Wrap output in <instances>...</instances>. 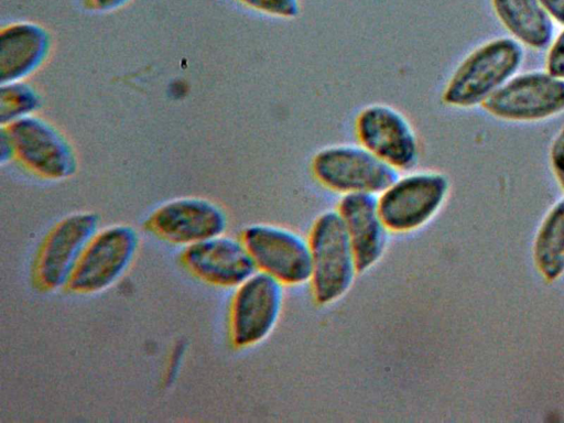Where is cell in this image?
I'll use <instances>...</instances> for the list:
<instances>
[{
  "label": "cell",
  "mask_w": 564,
  "mask_h": 423,
  "mask_svg": "<svg viewBox=\"0 0 564 423\" xmlns=\"http://www.w3.org/2000/svg\"><path fill=\"white\" fill-rule=\"evenodd\" d=\"M243 7L260 14L290 20L300 13V0H236Z\"/></svg>",
  "instance_id": "obj_19"
},
{
  "label": "cell",
  "mask_w": 564,
  "mask_h": 423,
  "mask_svg": "<svg viewBox=\"0 0 564 423\" xmlns=\"http://www.w3.org/2000/svg\"><path fill=\"white\" fill-rule=\"evenodd\" d=\"M550 161L555 177L564 188V127L561 128L552 142Z\"/></svg>",
  "instance_id": "obj_20"
},
{
  "label": "cell",
  "mask_w": 564,
  "mask_h": 423,
  "mask_svg": "<svg viewBox=\"0 0 564 423\" xmlns=\"http://www.w3.org/2000/svg\"><path fill=\"white\" fill-rule=\"evenodd\" d=\"M227 225V214L220 205L204 197L186 196L156 207L143 226L162 241L187 247L225 234Z\"/></svg>",
  "instance_id": "obj_11"
},
{
  "label": "cell",
  "mask_w": 564,
  "mask_h": 423,
  "mask_svg": "<svg viewBox=\"0 0 564 423\" xmlns=\"http://www.w3.org/2000/svg\"><path fill=\"white\" fill-rule=\"evenodd\" d=\"M98 225L97 214L76 212L50 229L32 265V283L36 290L48 293L66 286L83 250L98 231Z\"/></svg>",
  "instance_id": "obj_6"
},
{
  "label": "cell",
  "mask_w": 564,
  "mask_h": 423,
  "mask_svg": "<svg viewBox=\"0 0 564 423\" xmlns=\"http://www.w3.org/2000/svg\"><path fill=\"white\" fill-rule=\"evenodd\" d=\"M546 65L550 74L564 79V31L552 44L547 54Z\"/></svg>",
  "instance_id": "obj_21"
},
{
  "label": "cell",
  "mask_w": 564,
  "mask_h": 423,
  "mask_svg": "<svg viewBox=\"0 0 564 423\" xmlns=\"http://www.w3.org/2000/svg\"><path fill=\"white\" fill-rule=\"evenodd\" d=\"M481 105L501 119H544L564 110V79L549 72L522 74L505 83Z\"/></svg>",
  "instance_id": "obj_12"
},
{
  "label": "cell",
  "mask_w": 564,
  "mask_h": 423,
  "mask_svg": "<svg viewBox=\"0 0 564 423\" xmlns=\"http://www.w3.org/2000/svg\"><path fill=\"white\" fill-rule=\"evenodd\" d=\"M131 0H85L87 8L96 12H112L127 6Z\"/></svg>",
  "instance_id": "obj_22"
},
{
  "label": "cell",
  "mask_w": 564,
  "mask_h": 423,
  "mask_svg": "<svg viewBox=\"0 0 564 423\" xmlns=\"http://www.w3.org/2000/svg\"><path fill=\"white\" fill-rule=\"evenodd\" d=\"M311 171L323 187L340 196L379 195L399 174L359 143H336L319 149L311 160Z\"/></svg>",
  "instance_id": "obj_5"
},
{
  "label": "cell",
  "mask_w": 564,
  "mask_h": 423,
  "mask_svg": "<svg viewBox=\"0 0 564 423\" xmlns=\"http://www.w3.org/2000/svg\"><path fill=\"white\" fill-rule=\"evenodd\" d=\"M140 246L135 228L111 225L98 230L83 250L66 289L75 294H95L112 286L128 270Z\"/></svg>",
  "instance_id": "obj_4"
},
{
  "label": "cell",
  "mask_w": 564,
  "mask_h": 423,
  "mask_svg": "<svg viewBox=\"0 0 564 423\" xmlns=\"http://www.w3.org/2000/svg\"><path fill=\"white\" fill-rule=\"evenodd\" d=\"M284 286L273 276L256 271L236 288L229 310V338L236 348L265 339L282 312Z\"/></svg>",
  "instance_id": "obj_8"
},
{
  "label": "cell",
  "mask_w": 564,
  "mask_h": 423,
  "mask_svg": "<svg viewBox=\"0 0 564 423\" xmlns=\"http://www.w3.org/2000/svg\"><path fill=\"white\" fill-rule=\"evenodd\" d=\"M182 265L196 279L219 288H237L257 270L241 238L225 234L187 246Z\"/></svg>",
  "instance_id": "obj_13"
},
{
  "label": "cell",
  "mask_w": 564,
  "mask_h": 423,
  "mask_svg": "<svg viewBox=\"0 0 564 423\" xmlns=\"http://www.w3.org/2000/svg\"><path fill=\"white\" fill-rule=\"evenodd\" d=\"M258 271L283 285L310 282L312 259L308 239L289 228L271 224H252L241 232Z\"/></svg>",
  "instance_id": "obj_10"
},
{
  "label": "cell",
  "mask_w": 564,
  "mask_h": 423,
  "mask_svg": "<svg viewBox=\"0 0 564 423\" xmlns=\"http://www.w3.org/2000/svg\"><path fill=\"white\" fill-rule=\"evenodd\" d=\"M52 46L48 30L32 21H17L0 31V83L25 80L47 58Z\"/></svg>",
  "instance_id": "obj_15"
},
{
  "label": "cell",
  "mask_w": 564,
  "mask_h": 423,
  "mask_svg": "<svg viewBox=\"0 0 564 423\" xmlns=\"http://www.w3.org/2000/svg\"><path fill=\"white\" fill-rule=\"evenodd\" d=\"M505 26L523 43L541 48L553 34V24L540 0H492Z\"/></svg>",
  "instance_id": "obj_16"
},
{
  "label": "cell",
  "mask_w": 564,
  "mask_h": 423,
  "mask_svg": "<svg viewBox=\"0 0 564 423\" xmlns=\"http://www.w3.org/2000/svg\"><path fill=\"white\" fill-rule=\"evenodd\" d=\"M307 239L312 259V294L317 304L328 305L347 293L359 273L348 234L337 209L321 213Z\"/></svg>",
  "instance_id": "obj_1"
},
{
  "label": "cell",
  "mask_w": 564,
  "mask_h": 423,
  "mask_svg": "<svg viewBox=\"0 0 564 423\" xmlns=\"http://www.w3.org/2000/svg\"><path fill=\"white\" fill-rule=\"evenodd\" d=\"M357 143L398 173L411 171L420 158L416 132L399 109L375 102L361 108L354 122Z\"/></svg>",
  "instance_id": "obj_7"
},
{
  "label": "cell",
  "mask_w": 564,
  "mask_h": 423,
  "mask_svg": "<svg viewBox=\"0 0 564 423\" xmlns=\"http://www.w3.org/2000/svg\"><path fill=\"white\" fill-rule=\"evenodd\" d=\"M544 9L556 21L564 24V0H540Z\"/></svg>",
  "instance_id": "obj_24"
},
{
  "label": "cell",
  "mask_w": 564,
  "mask_h": 423,
  "mask_svg": "<svg viewBox=\"0 0 564 423\" xmlns=\"http://www.w3.org/2000/svg\"><path fill=\"white\" fill-rule=\"evenodd\" d=\"M533 258L545 280H556L564 273V197L542 220L533 243Z\"/></svg>",
  "instance_id": "obj_17"
},
{
  "label": "cell",
  "mask_w": 564,
  "mask_h": 423,
  "mask_svg": "<svg viewBox=\"0 0 564 423\" xmlns=\"http://www.w3.org/2000/svg\"><path fill=\"white\" fill-rule=\"evenodd\" d=\"M449 193L447 176L434 170H411L378 195L381 217L391 232L405 234L426 225L443 207Z\"/></svg>",
  "instance_id": "obj_3"
},
{
  "label": "cell",
  "mask_w": 564,
  "mask_h": 423,
  "mask_svg": "<svg viewBox=\"0 0 564 423\" xmlns=\"http://www.w3.org/2000/svg\"><path fill=\"white\" fill-rule=\"evenodd\" d=\"M42 106L39 91L25 80L1 84L0 124L8 126L24 117L35 115Z\"/></svg>",
  "instance_id": "obj_18"
},
{
  "label": "cell",
  "mask_w": 564,
  "mask_h": 423,
  "mask_svg": "<svg viewBox=\"0 0 564 423\" xmlns=\"http://www.w3.org/2000/svg\"><path fill=\"white\" fill-rule=\"evenodd\" d=\"M336 209L348 234L359 273L369 270L381 259L389 232L380 214L378 195H343Z\"/></svg>",
  "instance_id": "obj_14"
},
{
  "label": "cell",
  "mask_w": 564,
  "mask_h": 423,
  "mask_svg": "<svg viewBox=\"0 0 564 423\" xmlns=\"http://www.w3.org/2000/svg\"><path fill=\"white\" fill-rule=\"evenodd\" d=\"M2 127L11 137L14 158L36 176L61 181L76 173L78 161L73 145L46 119L31 115Z\"/></svg>",
  "instance_id": "obj_9"
},
{
  "label": "cell",
  "mask_w": 564,
  "mask_h": 423,
  "mask_svg": "<svg viewBox=\"0 0 564 423\" xmlns=\"http://www.w3.org/2000/svg\"><path fill=\"white\" fill-rule=\"evenodd\" d=\"M0 163L3 165L14 158V147L6 127L1 126L0 133Z\"/></svg>",
  "instance_id": "obj_23"
},
{
  "label": "cell",
  "mask_w": 564,
  "mask_h": 423,
  "mask_svg": "<svg viewBox=\"0 0 564 423\" xmlns=\"http://www.w3.org/2000/svg\"><path fill=\"white\" fill-rule=\"evenodd\" d=\"M522 58L521 45L509 37L477 47L448 78L442 93L443 102L456 108L482 104L517 70Z\"/></svg>",
  "instance_id": "obj_2"
}]
</instances>
